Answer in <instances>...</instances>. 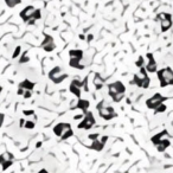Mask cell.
I'll list each match as a JSON object with an SVG mask.
<instances>
[{
  "mask_svg": "<svg viewBox=\"0 0 173 173\" xmlns=\"http://www.w3.org/2000/svg\"><path fill=\"white\" fill-rule=\"evenodd\" d=\"M104 78L100 75V73H95V76H94V86H95V89L96 90H101L103 86H104Z\"/></svg>",
  "mask_w": 173,
  "mask_h": 173,
  "instance_id": "2e32d148",
  "label": "cell"
},
{
  "mask_svg": "<svg viewBox=\"0 0 173 173\" xmlns=\"http://www.w3.org/2000/svg\"><path fill=\"white\" fill-rule=\"evenodd\" d=\"M167 109V107H166V104L165 103H163L161 106H159L155 110H154V114H159V113H164L165 112V110Z\"/></svg>",
  "mask_w": 173,
  "mask_h": 173,
  "instance_id": "603a6c76",
  "label": "cell"
},
{
  "mask_svg": "<svg viewBox=\"0 0 173 173\" xmlns=\"http://www.w3.org/2000/svg\"><path fill=\"white\" fill-rule=\"evenodd\" d=\"M90 107V102L88 100H83V98H78L77 101V104H76V108L77 109H81L82 112L85 114L88 112V108Z\"/></svg>",
  "mask_w": 173,
  "mask_h": 173,
  "instance_id": "e0dca14e",
  "label": "cell"
},
{
  "mask_svg": "<svg viewBox=\"0 0 173 173\" xmlns=\"http://www.w3.org/2000/svg\"><path fill=\"white\" fill-rule=\"evenodd\" d=\"M20 51H21V47H20V46H17L16 51L13 52V56H12V57H13V58H17V57H18V55L20 54Z\"/></svg>",
  "mask_w": 173,
  "mask_h": 173,
  "instance_id": "4316f807",
  "label": "cell"
},
{
  "mask_svg": "<svg viewBox=\"0 0 173 173\" xmlns=\"http://www.w3.org/2000/svg\"><path fill=\"white\" fill-rule=\"evenodd\" d=\"M146 57H147V64L145 65L146 71L150 72V73L157 72V71H158V67H157V62H155L154 56H153L151 52H148V54L146 55Z\"/></svg>",
  "mask_w": 173,
  "mask_h": 173,
  "instance_id": "9a60e30c",
  "label": "cell"
},
{
  "mask_svg": "<svg viewBox=\"0 0 173 173\" xmlns=\"http://www.w3.org/2000/svg\"><path fill=\"white\" fill-rule=\"evenodd\" d=\"M96 109H97V112H98V115H100V116H101L103 120H106V121L113 120L114 117L117 116L114 107L110 104V103L106 102L104 100H102L100 103H97Z\"/></svg>",
  "mask_w": 173,
  "mask_h": 173,
  "instance_id": "3957f363",
  "label": "cell"
},
{
  "mask_svg": "<svg viewBox=\"0 0 173 173\" xmlns=\"http://www.w3.org/2000/svg\"><path fill=\"white\" fill-rule=\"evenodd\" d=\"M166 100H167V97L163 96L160 93H155L152 97H150L148 100H146V107H147L148 109L155 110L159 106H161Z\"/></svg>",
  "mask_w": 173,
  "mask_h": 173,
  "instance_id": "7c38bea8",
  "label": "cell"
},
{
  "mask_svg": "<svg viewBox=\"0 0 173 173\" xmlns=\"http://www.w3.org/2000/svg\"><path fill=\"white\" fill-rule=\"evenodd\" d=\"M157 76L160 82V86L165 88L168 85H173V70L170 67H165L157 71Z\"/></svg>",
  "mask_w": 173,
  "mask_h": 173,
  "instance_id": "8992f818",
  "label": "cell"
},
{
  "mask_svg": "<svg viewBox=\"0 0 173 173\" xmlns=\"http://www.w3.org/2000/svg\"><path fill=\"white\" fill-rule=\"evenodd\" d=\"M155 21L160 23V27H161V32H167L171 27H172V16L166 12H161V13H158L155 17Z\"/></svg>",
  "mask_w": 173,
  "mask_h": 173,
  "instance_id": "30bf717a",
  "label": "cell"
},
{
  "mask_svg": "<svg viewBox=\"0 0 173 173\" xmlns=\"http://www.w3.org/2000/svg\"><path fill=\"white\" fill-rule=\"evenodd\" d=\"M41 47L43 49L44 51H46V52H52L55 49H56V44H55V41L52 38V36L45 34L43 42L41 43Z\"/></svg>",
  "mask_w": 173,
  "mask_h": 173,
  "instance_id": "5bb4252c",
  "label": "cell"
},
{
  "mask_svg": "<svg viewBox=\"0 0 173 173\" xmlns=\"http://www.w3.org/2000/svg\"><path fill=\"white\" fill-rule=\"evenodd\" d=\"M108 94L109 96L112 97V100L115 103H119L123 100L126 94V86L121 81H116L113 83H109L108 84Z\"/></svg>",
  "mask_w": 173,
  "mask_h": 173,
  "instance_id": "7a4b0ae2",
  "label": "cell"
},
{
  "mask_svg": "<svg viewBox=\"0 0 173 173\" xmlns=\"http://www.w3.org/2000/svg\"><path fill=\"white\" fill-rule=\"evenodd\" d=\"M23 114L25 115V116H32V117H34L36 116V114H34V110H32V109H30V110H23Z\"/></svg>",
  "mask_w": 173,
  "mask_h": 173,
  "instance_id": "d4e9b609",
  "label": "cell"
},
{
  "mask_svg": "<svg viewBox=\"0 0 173 173\" xmlns=\"http://www.w3.org/2000/svg\"><path fill=\"white\" fill-rule=\"evenodd\" d=\"M54 133L60 140H67L73 135V132L71 129L70 123H65V122L57 123V125L54 127Z\"/></svg>",
  "mask_w": 173,
  "mask_h": 173,
  "instance_id": "52a82bcc",
  "label": "cell"
},
{
  "mask_svg": "<svg viewBox=\"0 0 173 173\" xmlns=\"http://www.w3.org/2000/svg\"><path fill=\"white\" fill-rule=\"evenodd\" d=\"M5 3H6V5H7L8 7L13 8V7L18 6V5L21 3V0H5Z\"/></svg>",
  "mask_w": 173,
  "mask_h": 173,
  "instance_id": "7402d4cb",
  "label": "cell"
},
{
  "mask_svg": "<svg viewBox=\"0 0 173 173\" xmlns=\"http://www.w3.org/2000/svg\"><path fill=\"white\" fill-rule=\"evenodd\" d=\"M29 60H30V58L26 56V52L23 55V58H20V59H19L20 63H26V62H29Z\"/></svg>",
  "mask_w": 173,
  "mask_h": 173,
  "instance_id": "484cf974",
  "label": "cell"
},
{
  "mask_svg": "<svg viewBox=\"0 0 173 173\" xmlns=\"http://www.w3.org/2000/svg\"><path fill=\"white\" fill-rule=\"evenodd\" d=\"M38 173H47V171H46V170H42V171H39Z\"/></svg>",
  "mask_w": 173,
  "mask_h": 173,
  "instance_id": "4dcf8cb0",
  "label": "cell"
},
{
  "mask_svg": "<svg viewBox=\"0 0 173 173\" xmlns=\"http://www.w3.org/2000/svg\"><path fill=\"white\" fill-rule=\"evenodd\" d=\"M12 163H13V161H8V163H5L4 165H3V171H5V170H7L11 165H12Z\"/></svg>",
  "mask_w": 173,
  "mask_h": 173,
  "instance_id": "83f0119b",
  "label": "cell"
},
{
  "mask_svg": "<svg viewBox=\"0 0 173 173\" xmlns=\"http://www.w3.org/2000/svg\"><path fill=\"white\" fill-rule=\"evenodd\" d=\"M170 145H171L170 140H168V139H165V140H163V141H160L158 145H155V147H157V150H158L159 152H164Z\"/></svg>",
  "mask_w": 173,
  "mask_h": 173,
  "instance_id": "ffe728a7",
  "label": "cell"
},
{
  "mask_svg": "<svg viewBox=\"0 0 173 173\" xmlns=\"http://www.w3.org/2000/svg\"><path fill=\"white\" fill-rule=\"evenodd\" d=\"M34 82H31L30 80H24L23 82L19 83L17 94L19 96H23L24 98H30L32 96V91L34 89Z\"/></svg>",
  "mask_w": 173,
  "mask_h": 173,
  "instance_id": "9c48e42d",
  "label": "cell"
},
{
  "mask_svg": "<svg viewBox=\"0 0 173 173\" xmlns=\"http://www.w3.org/2000/svg\"><path fill=\"white\" fill-rule=\"evenodd\" d=\"M34 126H36L34 120H25V122H24V128L26 129H33Z\"/></svg>",
  "mask_w": 173,
  "mask_h": 173,
  "instance_id": "44dd1931",
  "label": "cell"
},
{
  "mask_svg": "<svg viewBox=\"0 0 173 173\" xmlns=\"http://www.w3.org/2000/svg\"><path fill=\"white\" fill-rule=\"evenodd\" d=\"M93 38H94V36H93V34H89V36H88V42H91Z\"/></svg>",
  "mask_w": 173,
  "mask_h": 173,
  "instance_id": "f546056e",
  "label": "cell"
},
{
  "mask_svg": "<svg viewBox=\"0 0 173 173\" xmlns=\"http://www.w3.org/2000/svg\"><path fill=\"white\" fill-rule=\"evenodd\" d=\"M1 91H3V86L0 85V94H1Z\"/></svg>",
  "mask_w": 173,
  "mask_h": 173,
  "instance_id": "1f68e13d",
  "label": "cell"
},
{
  "mask_svg": "<svg viewBox=\"0 0 173 173\" xmlns=\"http://www.w3.org/2000/svg\"><path fill=\"white\" fill-rule=\"evenodd\" d=\"M8 161H13V154L6 152L0 155V165H4L5 163H8Z\"/></svg>",
  "mask_w": 173,
  "mask_h": 173,
  "instance_id": "d6986e66",
  "label": "cell"
},
{
  "mask_svg": "<svg viewBox=\"0 0 173 173\" xmlns=\"http://www.w3.org/2000/svg\"><path fill=\"white\" fill-rule=\"evenodd\" d=\"M21 20L24 23L29 24V25H34L37 20H39L42 18V13H41V10L36 8L32 5L26 6L25 8H23L19 13Z\"/></svg>",
  "mask_w": 173,
  "mask_h": 173,
  "instance_id": "6da1fadb",
  "label": "cell"
},
{
  "mask_svg": "<svg viewBox=\"0 0 173 173\" xmlns=\"http://www.w3.org/2000/svg\"><path fill=\"white\" fill-rule=\"evenodd\" d=\"M4 119H5V115L3 113H0V127L3 126V123H4Z\"/></svg>",
  "mask_w": 173,
  "mask_h": 173,
  "instance_id": "f1b7e54d",
  "label": "cell"
},
{
  "mask_svg": "<svg viewBox=\"0 0 173 173\" xmlns=\"http://www.w3.org/2000/svg\"><path fill=\"white\" fill-rule=\"evenodd\" d=\"M84 52L82 50H70L69 51V65L73 69L83 70L85 67L82 64Z\"/></svg>",
  "mask_w": 173,
  "mask_h": 173,
  "instance_id": "ba28073f",
  "label": "cell"
},
{
  "mask_svg": "<svg viewBox=\"0 0 173 173\" xmlns=\"http://www.w3.org/2000/svg\"><path fill=\"white\" fill-rule=\"evenodd\" d=\"M69 90L71 94H73L76 97L81 98V94L82 91H88V76L84 77L83 81H81L80 78H73L69 85Z\"/></svg>",
  "mask_w": 173,
  "mask_h": 173,
  "instance_id": "277c9868",
  "label": "cell"
},
{
  "mask_svg": "<svg viewBox=\"0 0 173 173\" xmlns=\"http://www.w3.org/2000/svg\"><path fill=\"white\" fill-rule=\"evenodd\" d=\"M167 137H168L167 130H163V132H160V133H158V134L154 135V137L152 138V142H153L154 145H158L160 141L167 139Z\"/></svg>",
  "mask_w": 173,
  "mask_h": 173,
  "instance_id": "ac0fdd59",
  "label": "cell"
},
{
  "mask_svg": "<svg viewBox=\"0 0 173 173\" xmlns=\"http://www.w3.org/2000/svg\"><path fill=\"white\" fill-rule=\"evenodd\" d=\"M147 73H148V72L146 71L145 67L139 68V71L134 75L132 83L135 84L137 86H139V88L147 89L148 86H150V83H151V78H150V76H148Z\"/></svg>",
  "mask_w": 173,
  "mask_h": 173,
  "instance_id": "5b68a950",
  "label": "cell"
},
{
  "mask_svg": "<svg viewBox=\"0 0 173 173\" xmlns=\"http://www.w3.org/2000/svg\"><path fill=\"white\" fill-rule=\"evenodd\" d=\"M94 125H95V117H94V114L88 110V112L85 113L83 120L78 123V126H77V127H78L80 129H85V130H88V129H90Z\"/></svg>",
  "mask_w": 173,
  "mask_h": 173,
  "instance_id": "4fadbf2b",
  "label": "cell"
},
{
  "mask_svg": "<svg viewBox=\"0 0 173 173\" xmlns=\"http://www.w3.org/2000/svg\"><path fill=\"white\" fill-rule=\"evenodd\" d=\"M135 65H137L138 68H142V67H145V59H143L142 56H140V57L137 59V62H135Z\"/></svg>",
  "mask_w": 173,
  "mask_h": 173,
  "instance_id": "cb8c5ba5",
  "label": "cell"
},
{
  "mask_svg": "<svg viewBox=\"0 0 173 173\" xmlns=\"http://www.w3.org/2000/svg\"><path fill=\"white\" fill-rule=\"evenodd\" d=\"M49 78H50L55 84H59L64 80L68 78V75L63 71L60 67H55L49 71Z\"/></svg>",
  "mask_w": 173,
  "mask_h": 173,
  "instance_id": "8fae6325",
  "label": "cell"
}]
</instances>
